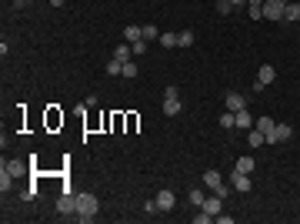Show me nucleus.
I'll return each instance as SVG.
<instances>
[{"mask_svg": "<svg viewBox=\"0 0 300 224\" xmlns=\"http://www.w3.org/2000/svg\"><path fill=\"white\" fill-rule=\"evenodd\" d=\"M277 80V71H274V64H263L260 71H257V87H267V84H274Z\"/></svg>", "mask_w": 300, "mask_h": 224, "instance_id": "0eeeda50", "label": "nucleus"}, {"mask_svg": "<svg viewBox=\"0 0 300 224\" xmlns=\"http://www.w3.org/2000/svg\"><path fill=\"white\" fill-rule=\"evenodd\" d=\"M230 3H234V7H247V0H230Z\"/></svg>", "mask_w": 300, "mask_h": 224, "instance_id": "473e14b6", "label": "nucleus"}, {"mask_svg": "<svg viewBox=\"0 0 300 224\" xmlns=\"http://www.w3.org/2000/svg\"><path fill=\"white\" fill-rule=\"evenodd\" d=\"M193 221H197V224H210V221H214V214H207V211H200V214H193Z\"/></svg>", "mask_w": 300, "mask_h": 224, "instance_id": "c756f323", "label": "nucleus"}, {"mask_svg": "<svg viewBox=\"0 0 300 224\" xmlns=\"http://www.w3.org/2000/svg\"><path fill=\"white\" fill-rule=\"evenodd\" d=\"M294 131H290V124H274V131L267 134V144H283V141H290Z\"/></svg>", "mask_w": 300, "mask_h": 224, "instance_id": "20e7f679", "label": "nucleus"}, {"mask_svg": "<svg viewBox=\"0 0 300 224\" xmlns=\"http://www.w3.org/2000/svg\"><path fill=\"white\" fill-rule=\"evenodd\" d=\"M57 211H60V218H77V194H64L60 201H57Z\"/></svg>", "mask_w": 300, "mask_h": 224, "instance_id": "f03ea898", "label": "nucleus"}, {"mask_svg": "<svg viewBox=\"0 0 300 224\" xmlns=\"http://www.w3.org/2000/svg\"><path fill=\"white\" fill-rule=\"evenodd\" d=\"M180 111H184L180 97H164V114H167V117H177Z\"/></svg>", "mask_w": 300, "mask_h": 224, "instance_id": "9b49d317", "label": "nucleus"}, {"mask_svg": "<svg viewBox=\"0 0 300 224\" xmlns=\"http://www.w3.org/2000/svg\"><path fill=\"white\" fill-rule=\"evenodd\" d=\"M144 214H160V207H157V201H147V204H144Z\"/></svg>", "mask_w": 300, "mask_h": 224, "instance_id": "7c9ffc66", "label": "nucleus"}, {"mask_svg": "<svg viewBox=\"0 0 300 224\" xmlns=\"http://www.w3.org/2000/svg\"><path fill=\"white\" fill-rule=\"evenodd\" d=\"M113 57H117V60H124V64H127V60H130V57H133V50H130V44H120V47H117V50H113Z\"/></svg>", "mask_w": 300, "mask_h": 224, "instance_id": "6ab92c4d", "label": "nucleus"}, {"mask_svg": "<svg viewBox=\"0 0 300 224\" xmlns=\"http://www.w3.org/2000/svg\"><path fill=\"white\" fill-rule=\"evenodd\" d=\"M124 40H127V44H133V40H144V30H140V27H124Z\"/></svg>", "mask_w": 300, "mask_h": 224, "instance_id": "f3484780", "label": "nucleus"}, {"mask_svg": "<svg viewBox=\"0 0 300 224\" xmlns=\"http://www.w3.org/2000/svg\"><path fill=\"white\" fill-rule=\"evenodd\" d=\"M220 204H224V198L220 194H214V198H204V204H200V211H207V214H220Z\"/></svg>", "mask_w": 300, "mask_h": 224, "instance_id": "1a4fd4ad", "label": "nucleus"}, {"mask_svg": "<svg viewBox=\"0 0 300 224\" xmlns=\"http://www.w3.org/2000/svg\"><path fill=\"white\" fill-rule=\"evenodd\" d=\"M220 127H224V131L237 127V121H234V111H224V114H220Z\"/></svg>", "mask_w": 300, "mask_h": 224, "instance_id": "412c9836", "label": "nucleus"}, {"mask_svg": "<svg viewBox=\"0 0 300 224\" xmlns=\"http://www.w3.org/2000/svg\"><path fill=\"white\" fill-rule=\"evenodd\" d=\"M130 50H133V54H147V40H133Z\"/></svg>", "mask_w": 300, "mask_h": 224, "instance_id": "c85d7f7f", "label": "nucleus"}, {"mask_svg": "<svg viewBox=\"0 0 300 224\" xmlns=\"http://www.w3.org/2000/svg\"><path fill=\"white\" fill-rule=\"evenodd\" d=\"M283 20H287V24H294V20H300V3H294V0H290V3L283 7Z\"/></svg>", "mask_w": 300, "mask_h": 224, "instance_id": "4468645a", "label": "nucleus"}, {"mask_svg": "<svg viewBox=\"0 0 300 224\" xmlns=\"http://www.w3.org/2000/svg\"><path fill=\"white\" fill-rule=\"evenodd\" d=\"M10 184H14V174L0 168V191H10Z\"/></svg>", "mask_w": 300, "mask_h": 224, "instance_id": "5701e85b", "label": "nucleus"}, {"mask_svg": "<svg viewBox=\"0 0 300 224\" xmlns=\"http://www.w3.org/2000/svg\"><path fill=\"white\" fill-rule=\"evenodd\" d=\"M107 74H110V77H124V60H117V57H113L110 64H107Z\"/></svg>", "mask_w": 300, "mask_h": 224, "instance_id": "aec40b11", "label": "nucleus"}, {"mask_svg": "<svg viewBox=\"0 0 300 224\" xmlns=\"http://www.w3.org/2000/svg\"><path fill=\"white\" fill-rule=\"evenodd\" d=\"M283 7H287V3H280V0H263V17L274 20V24H280L283 20Z\"/></svg>", "mask_w": 300, "mask_h": 224, "instance_id": "7ed1b4c3", "label": "nucleus"}, {"mask_svg": "<svg viewBox=\"0 0 300 224\" xmlns=\"http://www.w3.org/2000/svg\"><path fill=\"white\" fill-rule=\"evenodd\" d=\"M254 127L263 131V134H270V131H274V117H257V121H254Z\"/></svg>", "mask_w": 300, "mask_h": 224, "instance_id": "a211bd4d", "label": "nucleus"}, {"mask_svg": "<svg viewBox=\"0 0 300 224\" xmlns=\"http://www.w3.org/2000/svg\"><path fill=\"white\" fill-rule=\"evenodd\" d=\"M230 184H234V191H240V194H247L250 191V174H237V171H230Z\"/></svg>", "mask_w": 300, "mask_h": 224, "instance_id": "6e6552de", "label": "nucleus"}, {"mask_svg": "<svg viewBox=\"0 0 300 224\" xmlns=\"http://www.w3.org/2000/svg\"><path fill=\"white\" fill-rule=\"evenodd\" d=\"M20 198H23V201H34V198H37V187H27V191H23Z\"/></svg>", "mask_w": 300, "mask_h": 224, "instance_id": "2f4dec72", "label": "nucleus"}, {"mask_svg": "<svg viewBox=\"0 0 300 224\" xmlns=\"http://www.w3.org/2000/svg\"><path fill=\"white\" fill-rule=\"evenodd\" d=\"M140 30H144V40H160V30H157L153 24H144Z\"/></svg>", "mask_w": 300, "mask_h": 224, "instance_id": "4be33fe9", "label": "nucleus"}, {"mask_svg": "<svg viewBox=\"0 0 300 224\" xmlns=\"http://www.w3.org/2000/svg\"><path fill=\"white\" fill-rule=\"evenodd\" d=\"M247 3H257V7H260V3H263V0H247Z\"/></svg>", "mask_w": 300, "mask_h": 224, "instance_id": "f704fd0d", "label": "nucleus"}, {"mask_svg": "<svg viewBox=\"0 0 300 224\" xmlns=\"http://www.w3.org/2000/svg\"><path fill=\"white\" fill-rule=\"evenodd\" d=\"M153 201H157V207H160L164 214H167V211H173V204H177V198H173V191H167V187H164V191H160V194H157Z\"/></svg>", "mask_w": 300, "mask_h": 224, "instance_id": "423d86ee", "label": "nucleus"}, {"mask_svg": "<svg viewBox=\"0 0 300 224\" xmlns=\"http://www.w3.org/2000/svg\"><path fill=\"white\" fill-rule=\"evenodd\" d=\"M280 3H290V0H280Z\"/></svg>", "mask_w": 300, "mask_h": 224, "instance_id": "e433bc0d", "label": "nucleus"}, {"mask_svg": "<svg viewBox=\"0 0 300 224\" xmlns=\"http://www.w3.org/2000/svg\"><path fill=\"white\" fill-rule=\"evenodd\" d=\"M50 3H54V7H64V3H67V0H50Z\"/></svg>", "mask_w": 300, "mask_h": 224, "instance_id": "72a5a7b5", "label": "nucleus"}, {"mask_svg": "<svg viewBox=\"0 0 300 224\" xmlns=\"http://www.w3.org/2000/svg\"><path fill=\"white\" fill-rule=\"evenodd\" d=\"M244 107H247V100H244V94H237V91H230V94H227V97H224V111H234V114H237V111H244Z\"/></svg>", "mask_w": 300, "mask_h": 224, "instance_id": "39448f33", "label": "nucleus"}, {"mask_svg": "<svg viewBox=\"0 0 300 224\" xmlns=\"http://www.w3.org/2000/svg\"><path fill=\"white\" fill-rule=\"evenodd\" d=\"M14 3H17V7H20V3H27V0H14Z\"/></svg>", "mask_w": 300, "mask_h": 224, "instance_id": "c9c22d12", "label": "nucleus"}, {"mask_svg": "<svg viewBox=\"0 0 300 224\" xmlns=\"http://www.w3.org/2000/svg\"><path fill=\"white\" fill-rule=\"evenodd\" d=\"M190 204H193V207L204 204V191H200V187H190Z\"/></svg>", "mask_w": 300, "mask_h": 224, "instance_id": "b1692460", "label": "nucleus"}, {"mask_svg": "<svg viewBox=\"0 0 300 224\" xmlns=\"http://www.w3.org/2000/svg\"><path fill=\"white\" fill-rule=\"evenodd\" d=\"M160 44H164L167 50H170V47H177V34H170V30H167V34H160Z\"/></svg>", "mask_w": 300, "mask_h": 224, "instance_id": "a878e982", "label": "nucleus"}, {"mask_svg": "<svg viewBox=\"0 0 300 224\" xmlns=\"http://www.w3.org/2000/svg\"><path fill=\"white\" fill-rule=\"evenodd\" d=\"M3 171H10L14 177H20V174H27V164L23 161H3Z\"/></svg>", "mask_w": 300, "mask_h": 224, "instance_id": "2eb2a0df", "label": "nucleus"}, {"mask_svg": "<svg viewBox=\"0 0 300 224\" xmlns=\"http://www.w3.org/2000/svg\"><path fill=\"white\" fill-rule=\"evenodd\" d=\"M190 44H193V34H190V30H180V34H177V47H190Z\"/></svg>", "mask_w": 300, "mask_h": 224, "instance_id": "393cba45", "label": "nucleus"}, {"mask_svg": "<svg viewBox=\"0 0 300 224\" xmlns=\"http://www.w3.org/2000/svg\"><path fill=\"white\" fill-rule=\"evenodd\" d=\"M204 184L210 187V191L224 187V174H220V171H204Z\"/></svg>", "mask_w": 300, "mask_h": 224, "instance_id": "9d476101", "label": "nucleus"}, {"mask_svg": "<svg viewBox=\"0 0 300 224\" xmlns=\"http://www.w3.org/2000/svg\"><path fill=\"white\" fill-rule=\"evenodd\" d=\"M234 171H237V174H250V171H254V157H237Z\"/></svg>", "mask_w": 300, "mask_h": 224, "instance_id": "dca6fc26", "label": "nucleus"}, {"mask_svg": "<svg viewBox=\"0 0 300 224\" xmlns=\"http://www.w3.org/2000/svg\"><path fill=\"white\" fill-rule=\"evenodd\" d=\"M247 144H250V148H263V144H267V134L257 131V127H250V131H247Z\"/></svg>", "mask_w": 300, "mask_h": 224, "instance_id": "f8f14e48", "label": "nucleus"}, {"mask_svg": "<svg viewBox=\"0 0 300 224\" xmlns=\"http://www.w3.org/2000/svg\"><path fill=\"white\" fill-rule=\"evenodd\" d=\"M234 121H237V127H244V131H250V127H254V117H250V111H237L234 114Z\"/></svg>", "mask_w": 300, "mask_h": 224, "instance_id": "ddd939ff", "label": "nucleus"}, {"mask_svg": "<svg viewBox=\"0 0 300 224\" xmlns=\"http://www.w3.org/2000/svg\"><path fill=\"white\" fill-rule=\"evenodd\" d=\"M124 77H127V80H130V77H137V64H133V60H127V64H124Z\"/></svg>", "mask_w": 300, "mask_h": 224, "instance_id": "cd10ccee", "label": "nucleus"}, {"mask_svg": "<svg viewBox=\"0 0 300 224\" xmlns=\"http://www.w3.org/2000/svg\"><path fill=\"white\" fill-rule=\"evenodd\" d=\"M97 211H100L97 194H90V191H80V194H77V221H80V224H90V221L97 218Z\"/></svg>", "mask_w": 300, "mask_h": 224, "instance_id": "f257e3e1", "label": "nucleus"}, {"mask_svg": "<svg viewBox=\"0 0 300 224\" xmlns=\"http://www.w3.org/2000/svg\"><path fill=\"white\" fill-rule=\"evenodd\" d=\"M230 10H234V3H230V0H217V14H220V17H227Z\"/></svg>", "mask_w": 300, "mask_h": 224, "instance_id": "bb28decb", "label": "nucleus"}]
</instances>
